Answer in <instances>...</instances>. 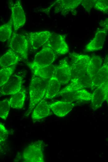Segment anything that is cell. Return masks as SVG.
I'll list each match as a JSON object with an SVG mask.
<instances>
[{
	"instance_id": "6da1fadb",
	"label": "cell",
	"mask_w": 108,
	"mask_h": 162,
	"mask_svg": "<svg viewBox=\"0 0 108 162\" xmlns=\"http://www.w3.org/2000/svg\"><path fill=\"white\" fill-rule=\"evenodd\" d=\"M49 80L33 75L29 86V107L26 112L27 116L43 98Z\"/></svg>"
},
{
	"instance_id": "7a4b0ae2",
	"label": "cell",
	"mask_w": 108,
	"mask_h": 162,
	"mask_svg": "<svg viewBox=\"0 0 108 162\" xmlns=\"http://www.w3.org/2000/svg\"><path fill=\"white\" fill-rule=\"evenodd\" d=\"M45 144L38 140L31 143L24 149L22 156L26 162H44L43 151Z\"/></svg>"
},
{
	"instance_id": "3957f363",
	"label": "cell",
	"mask_w": 108,
	"mask_h": 162,
	"mask_svg": "<svg viewBox=\"0 0 108 162\" xmlns=\"http://www.w3.org/2000/svg\"><path fill=\"white\" fill-rule=\"evenodd\" d=\"M56 53L50 47L44 45L35 55L33 61L28 64L31 70L51 65L55 60Z\"/></svg>"
},
{
	"instance_id": "277c9868",
	"label": "cell",
	"mask_w": 108,
	"mask_h": 162,
	"mask_svg": "<svg viewBox=\"0 0 108 162\" xmlns=\"http://www.w3.org/2000/svg\"><path fill=\"white\" fill-rule=\"evenodd\" d=\"M72 59L70 66L72 72L71 79L86 74L88 64L91 57L86 55H81L75 52L70 53Z\"/></svg>"
},
{
	"instance_id": "5b68a950",
	"label": "cell",
	"mask_w": 108,
	"mask_h": 162,
	"mask_svg": "<svg viewBox=\"0 0 108 162\" xmlns=\"http://www.w3.org/2000/svg\"><path fill=\"white\" fill-rule=\"evenodd\" d=\"M29 44L25 35L14 32L11 39L9 47L22 59L27 60Z\"/></svg>"
},
{
	"instance_id": "8992f818",
	"label": "cell",
	"mask_w": 108,
	"mask_h": 162,
	"mask_svg": "<svg viewBox=\"0 0 108 162\" xmlns=\"http://www.w3.org/2000/svg\"><path fill=\"white\" fill-rule=\"evenodd\" d=\"M9 8L11 12L14 31H16L24 25L26 22V17L20 0L10 4Z\"/></svg>"
},
{
	"instance_id": "52a82bcc",
	"label": "cell",
	"mask_w": 108,
	"mask_h": 162,
	"mask_svg": "<svg viewBox=\"0 0 108 162\" xmlns=\"http://www.w3.org/2000/svg\"><path fill=\"white\" fill-rule=\"evenodd\" d=\"M82 0H58L55 1L51 7L55 6L54 12L65 16L70 12L75 15L76 9L80 4Z\"/></svg>"
},
{
	"instance_id": "ba28073f",
	"label": "cell",
	"mask_w": 108,
	"mask_h": 162,
	"mask_svg": "<svg viewBox=\"0 0 108 162\" xmlns=\"http://www.w3.org/2000/svg\"><path fill=\"white\" fill-rule=\"evenodd\" d=\"M52 33L48 31L30 32L25 34L29 44L34 50L45 45Z\"/></svg>"
},
{
	"instance_id": "9c48e42d",
	"label": "cell",
	"mask_w": 108,
	"mask_h": 162,
	"mask_svg": "<svg viewBox=\"0 0 108 162\" xmlns=\"http://www.w3.org/2000/svg\"><path fill=\"white\" fill-rule=\"evenodd\" d=\"M108 97V79L97 88L92 93L91 106L93 110L101 107Z\"/></svg>"
},
{
	"instance_id": "30bf717a",
	"label": "cell",
	"mask_w": 108,
	"mask_h": 162,
	"mask_svg": "<svg viewBox=\"0 0 108 162\" xmlns=\"http://www.w3.org/2000/svg\"><path fill=\"white\" fill-rule=\"evenodd\" d=\"M45 45L51 48L57 54L64 55L69 51V47L65 36L57 34L52 33Z\"/></svg>"
},
{
	"instance_id": "8fae6325",
	"label": "cell",
	"mask_w": 108,
	"mask_h": 162,
	"mask_svg": "<svg viewBox=\"0 0 108 162\" xmlns=\"http://www.w3.org/2000/svg\"><path fill=\"white\" fill-rule=\"evenodd\" d=\"M23 78L19 75H12L8 81L0 87V96L14 95L22 89Z\"/></svg>"
},
{
	"instance_id": "7c38bea8",
	"label": "cell",
	"mask_w": 108,
	"mask_h": 162,
	"mask_svg": "<svg viewBox=\"0 0 108 162\" xmlns=\"http://www.w3.org/2000/svg\"><path fill=\"white\" fill-rule=\"evenodd\" d=\"M92 80V78L87 74L75 77L71 79L69 84L60 91L58 94L90 88Z\"/></svg>"
},
{
	"instance_id": "4fadbf2b",
	"label": "cell",
	"mask_w": 108,
	"mask_h": 162,
	"mask_svg": "<svg viewBox=\"0 0 108 162\" xmlns=\"http://www.w3.org/2000/svg\"><path fill=\"white\" fill-rule=\"evenodd\" d=\"M63 100L74 102L79 101H88L91 100L92 94L84 89L75 90L58 93Z\"/></svg>"
},
{
	"instance_id": "5bb4252c",
	"label": "cell",
	"mask_w": 108,
	"mask_h": 162,
	"mask_svg": "<svg viewBox=\"0 0 108 162\" xmlns=\"http://www.w3.org/2000/svg\"><path fill=\"white\" fill-rule=\"evenodd\" d=\"M54 75L62 84H67L71 80V67L65 59L60 61L59 65L56 67Z\"/></svg>"
},
{
	"instance_id": "9a60e30c",
	"label": "cell",
	"mask_w": 108,
	"mask_h": 162,
	"mask_svg": "<svg viewBox=\"0 0 108 162\" xmlns=\"http://www.w3.org/2000/svg\"><path fill=\"white\" fill-rule=\"evenodd\" d=\"M107 31L105 28L98 29L93 39L85 46L86 52H91L101 50L105 40Z\"/></svg>"
},
{
	"instance_id": "2e32d148",
	"label": "cell",
	"mask_w": 108,
	"mask_h": 162,
	"mask_svg": "<svg viewBox=\"0 0 108 162\" xmlns=\"http://www.w3.org/2000/svg\"><path fill=\"white\" fill-rule=\"evenodd\" d=\"M75 103L63 100L55 101L49 104L51 110L56 115L62 117L66 116L72 110Z\"/></svg>"
},
{
	"instance_id": "e0dca14e",
	"label": "cell",
	"mask_w": 108,
	"mask_h": 162,
	"mask_svg": "<svg viewBox=\"0 0 108 162\" xmlns=\"http://www.w3.org/2000/svg\"><path fill=\"white\" fill-rule=\"evenodd\" d=\"M108 79V55L105 58L102 66L92 79L90 88L97 87Z\"/></svg>"
},
{
	"instance_id": "ac0fdd59",
	"label": "cell",
	"mask_w": 108,
	"mask_h": 162,
	"mask_svg": "<svg viewBox=\"0 0 108 162\" xmlns=\"http://www.w3.org/2000/svg\"><path fill=\"white\" fill-rule=\"evenodd\" d=\"M45 99H42L34 108L31 115L33 121L40 120L51 115L49 104Z\"/></svg>"
},
{
	"instance_id": "d6986e66",
	"label": "cell",
	"mask_w": 108,
	"mask_h": 162,
	"mask_svg": "<svg viewBox=\"0 0 108 162\" xmlns=\"http://www.w3.org/2000/svg\"><path fill=\"white\" fill-rule=\"evenodd\" d=\"M20 56L11 49H9L1 57V68L16 65L21 60Z\"/></svg>"
},
{
	"instance_id": "ffe728a7",
	"label": "cell",
	"mask_w": 108,
	"mask_h": 162,
	"mask_svg": "<svg viewBox=\"0 0 108 162\" xmlns=\"http://www.w3.org/2000/svg\"><path fill=\"white\" fill-rule=\"evenodd\" d=\"M61 84L55 75L50 79L43 98L51 99L54 98L60 91Z\"/></svg>"
},
{
	"instance_id": "44dd1931",
	"label": "cell",
	"mask_w": 108,
	"mask_h": 162,
	"mask_svg": "<svg viewBox=\"0 0 108 162\" xmlns=\"http://www.w3.org/2000/svg\"><path fill=\"white\" fill-rule=\"evenodd\" d=\"M102 60L100 56L92 55L87 67L86 74L93 79L102 66Z\"/></svg>"
},
{
	"instance_id": "7402d4cb",
	"label": "cell",
	"mask_w": 108,
	"mask_h": 162,
	"mask_svg": "<svg viewBox=\"0 0 108 162\" xmlns=\"http://www.w3.org/2000/svg\"><path fill=\"white\" fill-rule=\"evenodd\" d=\"M26 94V90L23 88L13 95L9 100L10 107L13 108H22L24 106Z\"/></svg>"
},
{
	"instance_id": "603a6c76",
	"label": "cell",
	"mask_w": 108,
	"mask_h": 162,
	"mask_svg": "<svg viewBox=\"0 0 108 162\" xmlns=\"http://www.w3.org/2000/svg\"><path fill=\"white\" fill-rule=\"evenodd\" d=\"M56 66L52 64L48 66L33 69V75L45 79H49L55 75Z\"/></svg>"
},
{
	"instance_id": "cb8c5ba5",
	"label": "cell",
	"mask_w": 108,
	"mask_h": 162,
	"mask_svg": "<svg viewBox=\"0 0 108 162\" xmlns=\"http://www.w3.org/2000/svg\"><path fill=\"white\" fill-rule=\"evenodd\" d=\"M13 26L12 19L11 17L7 22L0 26V40L1 41L4 42L9 39L11 35Z\"/></svg>"
},
{
	"instance_id": "d4e9b609",
	"label": "cell",
	"mask_w": 108,
	"mask_h": 162,
	"mask_svg": "<svg viewBox=\"0 0 108 162\" xmlns=\"http://www.w3.org/2000/svg\"><path fill=\"white\" fill-rule=\"evenodd\" d=\"M16 65L1 68L0 70V87L6 83L11 78L16 69Z\"/></svg>"
},
{
	"instance_id": "484cf974",
	"label": "cell",
	"mask_w": 108,
	"mask_h": 162,
	"mask_svg": "<svg viewBox=\"0 0 108 162\" xmlns=\"http://www.w3.org/2000/svg\"><path fill=\"white\" fill-rule=\"evenodd\" d=\"M9 100H3L0 102V117L4 120H6L8 115L10 108Z\"/></svg>"
},
{
	"instance_id": "4316f807",
	"label": "cell",
	"mask_w": 108,
	"mask_h": 162,
	"mask_svg": "<svg viewBox=\"0 0 108 162\" xmlns=\"http://www.w3.org/2000/svg\"><path fill=\"white\" fill-rule=\"evenodd\" d=\"M94 8L104 13H108V0H96Z\"/></svg>"
},
{
	"instance_id": "83f0119b",
	"label": "cell",
	"mask_w": 108,
	"mask_h": 162,
	"mask_svg": "<svg viewBox=\"0 0 108 162\" xmlns=\"http://www.w3.org/2000/svg\"><path fill=\"white\" fill-rule=\"evenodd\" d=\"M9 131L2 123L0 124V144L5 141L7 138Z\"/></svg>"
},
{
	"instance_id": "f1b7e54d",
	"label": "cell",
	"mask_w": 108,
	"mask_h": 162,
	"mask_svg": "<svg viewBox=\"0 0 108 162\" xmlns=\"http://www.w3.org/2000/svg\"><path fill=\"white\" fill-rule=\"evenodd\" d=\"M95 2L96 0H84L82 1L81 4L85 10L89 13L92 8L94 7Z\"/></svg>"
},
{
	"instance_id": "f546056e",
	"label": "cell",
	"mask_w": 108,
	"mask_h": 162,
	"mask_svg": "<svg viewBox=\"0 0 108 162\" xmlns=\"http://www.w3.org/2000/svg\"><path fill=\"white\" fill-rule=\"evenodd\" d=\"M100 25L105 28L108 31V18L102 20L99 23Z\"/></svg>"
},
{
	"instance_id": "4dcf8cb0",
	"label": "cell",
	"mask_w": 108,
	"mask_h": 162,
	"mask_svg": "<svg viewBox=\"0 0 108 162\" xmlns=\"http://www.w3.org/2000/svg\"><path fill=\"white\" fill-rule=\"evenodd\" d=\"M107 103H108V98L107 99Z\"/></svg>"
}]
</instances>
